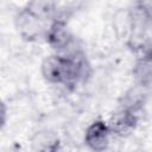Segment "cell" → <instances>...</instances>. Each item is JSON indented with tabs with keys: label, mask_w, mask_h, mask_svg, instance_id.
I'll list each match as a JSON object with an SVG mask.
<instances>
[{
	"label": "cell",
	"mask_w": 152,
	"mask_h": 152,
	"mask_svg": "<svg viewBox=\"0 0 152 152\" xmlns=\"http://www.w3.org/2000/svg\"><path fill=\"white\" fill-rule=\"evenodd\" d=\"M148 89L138 84H133L131 88H128L124 95L120 99V108L138 113L142 107L145 106L147 99H148Z\"/></svg>",
	"instance_id": "obj_5"
},
{
	"label": "cell",
	"mask_w": 152,
	"mask_h": 152,
	"mask_svg": "<svg viewBox=\"0 0 152 152\" xmlns=\"http://www.w3.org/2000/svg\"><path fill=\"white\" fill-rule=\"evenodd\" d=\"M45 38L48 44L59 52L66 51L74 42V37L66 27V21L61 18L51 20L49 27L45 30Z\"/></svg>",
	"instance_id": "obj_3"
},
{
	"label": "cell",
	"mask_w": 152,
	"mask_h": 152,
	"mask_svg": "<svg viewBox=\"0 0 152 152\" xmlns=\"http://www.w3.org/2000/svg\"><path fill=\"white\" fill-rule=\"evenodd\" d=\"M112 132L108 122L102 119L94 120L84 132V144L93 152H104L110 142Z\"/></svg>",
	"instance_id": "obj_2"
},
{
	"label": "cell",
	"mask_w": 152,
	"mask_h": 152,
	"mask_svg": "<svg viewBox=\"0 0 152 152\" xmlns=\"http://www.w3.org/2000/svg\"><path fill=\"white\" fill-rule=\"evenodd\" d=\"M108 126L112 134L120 138H127L135 131L138 126V116L133 112L120 108L110 116Z\"/></svg>",
	"instance_id": "obj_4"
},
{
	"label": "cell",
	"mask_w": 152,
	"mask_h": 152,
	"mask_svg": "<svg viewBox=\"0 0 152 152\" xmlns=\"http://www.w3.org/2000/svg\"><path fill=\"white\" fill-rule=\"evenodd\" d=\"M135 4L140 8V11L145 15V18L148 20V23L152 24V1H140V2H135Z\"/></svg>",
	"instance_id": "obj_9"
},
{
	"label": "cell",
	"mask_w": 152,
	"mask_h": 152,
	"mask_svg": "<svg viewBox=\"0 0 152 152\" xmlns=\"http://www.w3.org/2000/svg\"><path fill=\"white\" fill-rule=\"evenodd\" d=\"M32 152H58L61 140L56 132L51 129H40L31 138Z\"/></svg>",
	"instance_id": "obj_6"
},
{
	"label": "cell",
	"mask_w": 152,
	"mask_h": 152,
	"mask_svg": "<svg viewBox=\"0 0 152 152\" xmlns=\"http://www.w3.org/2000/svg\"><path fill=\"white\" fill-rule=\"evenodd\" d=\"M12 152H23V151L19 150V148H14V150H12Z\"/></svg>",
	"instance_id": "obj_11"
},
{
	"label": "cell",
	"mask_w": 152,
	"mask_h": 152,
	"mask_svg": "<svg viewBox=\"0 0 152 152\" xmlns=\"http://www.w3.org/2000/svg\"><path fill=\"white\" fill-rule=\"evenodd\" d=\"M133 152H146L145 150H142V148H137V150H134Z\"/></svg>",
	"instance_id": "obj_10"
},
{
	"label": "cell",
	"mask_w": 152,
	"mask_h": 152,
	"mask_svg": "<svg viewBox=\"0 0 152 152\" xmlns=\"http://www.w3.org/2000/svg\"><path fill=\"white\" fill-rule=\"evenodd\" d=\"M134 84L150 88L152 86V57L139 56L132 69Z\"/></svg>",
	"instance_id": "obj_7"
},
{
	"label": "cell",
	"mask_w": 152,
	"mask_h": 152,
	"mask_svg": "<svg viewBox=\"0 0 152 152\" xmlns=\"http://www.w3.org/2000/svg\"><path fill=\"white\" fill-rule=\"evenodd\" d=\"M113 24H114L115 31L119 34H121L124 37H128V34L131 32V27H132V17H131L129 8L118 11L116 14L114 15Z\"/></svg>",
	"instance_id": "obj_8"
},
{
	"label": "cell",
	"mask_w": 152,
	"mask_h": 152,
	"mask_svg": "<svg viewBox=\"0 0 152 152\" xmlns=\"http://www.w3.org/2000/svg\"><path fill=\"white\" fill-rule=\"evenodd\" d=\"M14 26L24 40L34 42L44 32V19L26 5L17 12Z\"/></svg>",
	"instance_id": "obj_1"
}]
</instances>
